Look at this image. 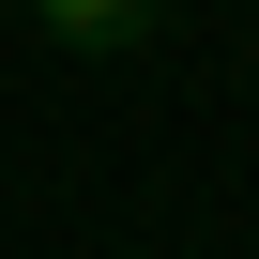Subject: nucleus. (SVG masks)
Instances as JSON below:
<instances>
[{"label": "nucleus", "mask_w": 259, "mask_h": 259, "mask_svg": "<svg viewBox=\"0 0 259 259\" xmlns=\"http://www.w3.org/2000/svg\"><path fill=\"white\" fill-rule=\"evenodd\" d=\"M31 16H46L61 46H153V16H168V0H31Z\"/></svg>", "instance_id": "obj_1"}]
</instances>
